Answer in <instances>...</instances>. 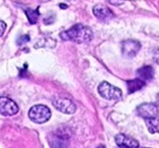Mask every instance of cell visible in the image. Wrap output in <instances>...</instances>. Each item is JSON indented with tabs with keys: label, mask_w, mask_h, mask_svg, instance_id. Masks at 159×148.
<instances>
[{
	"label": "cell",
	"mask_w": 159,
	"mask_h": 148,
	"mask_svg": "<svg viewBox=\"0 0 159 148\" xmlns=\"http://www.w3.org/2000/svg\"><path fill=\"white\" fill-rule=\"evenodd\" d=\"M116 144L118 145L119 147H129V148H136L139 146V143H138L136 140L132 139V137H129L125 134H122V133H119L117 134L116 137Z\"/></svg>",
	"instance_id": "9"
},
{
	"label": "cell",
	"mask_w": 159,
	"mask_h": 148,
	"mask_svg": "<svg viewBox=\"0 0 159 148\" xmlns=\"http://www.w3.org/2000/svg\"><path fill=\"white\" fill-rule=\"evenodd\" d=\"M93 15L101 21H108L109 19L114 18V13L111 10L103 4L93 7Z\"/></svg>",
	"instance_id": "8"
},
{
	"label": "cell",
	"mask_w": 159,
	"mask_h": 148,
	"mask_svg": "<svg viewBox=\"0 0 159 148\" xmlns=\"http://www.w3.org/2000/svg\"><path fill=\"white\" fill-rule=\"evenodd\" d=\"M138 113L143 119H151V117H158V106L155 104H142L138 107Z\"/></svg>",
	"instance_id": "7"
},
{
	"label": "cell",
	"mask_w": 159,
	"mask_h": 148,
	"mask_svg": "<svg viewBox=\"0 0 159 148\" xmlns=\"http://www.w3.org/2000/svg\"><path fill=\"white\" fill-rule=\"evenodd\" d=\"M25 15L28 16V19H29L30 24H36L38 17H39L38 10H25Z\"/></svg>",
	"instance_id": "13"
},
{
	"label": "cell",
	"mask_w": 159,
	"mask_h": 148,
	"mask_svg": "<svg viewBox=\"0 0 159 148\" xmlns=\"http://www.w3.org/2000/svg\"><path fill=\"white\" fill-rule=\"evenodd\" d=\"M147 126L151 133H156L158 132V117H151L147 119Z\"/></svg>",
	"instance_id": "12"
},
{
	"label": "cell",
	"mask_w": 159,
	"mask_h": 148,
	"mask_svg": "<svg viewBox=\"0 0 159 148\" xmlns=\"http://www.w3.org/2000/svg\"><path fill=\"white\" fill-rule=\"evenodd\" d=\"M53 106L58 111L66 114H72L76 110V106L71 99L66 98H55L52 102Z\"/></svg>",
	"instance_id": "4"
},
{
	"label": "cell",
	"mask_w": 159,
	"mask_h": 148,
	"mask_svg": "<svg viewBox=\"0 0 159 148\" xmlns=\"http://www.w3.org/2000/svg\"><path fill=\"white\" fill-rule=\"evenodd\" d=\"M6 29H7V24H4L3 21H1V20H0V36H2V35L4 34Z\"/></svg>",
	"instance_id": "15"
},
{
	"label": "cell",
	"mask_w": 159,
	"mask_h": 148,
	"mask_svg": "<svg viewBox=\"0 0 159 148\" xmlns=\"http://www.w3.org/2000/svg\"><path fill=\"white\" fill-rule=\"evenodd\" d=\"M29 40H30V37L28 36V35H24V36L18 38V40H17V45L22 46V45H25V43H27Z\"/></svg>",
	"instance_id": "14"
},
{
	"label": "cell",
	"mask_w": 159,
	"mask_h": 148,
	"mask_svg": "<svg viewBox=\"0 0 159 148\" xmlns=\"http://www.w3.org/2000/svg\"><path fill=\"white\" fill-rule=\"evenodd\" d=\"M18 106L13 99L0 96V114L3 116H12L18 112Z\"/></svg>",
	"instance_id": "5"
},
{
	"label": "cell",
	"mask_w": 159,
	"mask_h": 148,
	"mask_svg": "<svg viewBox=\"0 0 159 148\" xmlns=\"http://www.w3.org/2000/svg\"><path fill=\"white\" fill-rule=\"evenodd\" d=\"M126 85H127V89H129V92L134 93L136 91L142 89L143 87L145 86V83H144V81L140 80V78H136V80L127 81Z\"/></svg>",
	"instance_id": "10"
},
{
	"label": "cell",
	"mask_w": 159,
	"mask_h": 148,
	"mask_svg": "<svg viewBox=\"0 0 159 148\" xmlns=\"http://www.w3.org/2000/svg\"><path fill=\"white\" fill-rule=\"evenodd\" d=\"M29 117L32 122L36 124H43L49 121L51 117V111L45 105H35L30 109Z\"/></svg>",
	"instance_id": "2"
},
{
	"label": "cell",
	"mask_w": 159,
	"mask_h": 148,
	"mask_svg": "<svg viewBox=\"0 0 159 148\" xmlns=\"http://www.w3.org/2000/svg\"><path fill=\"white\" fill-rule=\"evenodd\" d=\"M138 76L142 81H151L154 77V69L151 66L142 67L138 70Z\"/></svg>",
	"instance_id": "11"
},
{
	"label": "cell",
	"mask_w": 159,
	"mask_h": 148,
	"mask_svg": "<svg viewBox=\"0 0 159 148\" xmlns=\"http://www.w3.org/2000/svg\"><path fill=\"white\" fill-rule=\"evenodd\" d=\"M124 0H109V2L114 6H120Z\"/></svg>",
	"instance_id": "16"
},
{
	"label": "cell",
	"mask_w": 159,
	"mask_h": 148,
	"mask_svg": "<svg viewBox=\"0 0 159 148\" xmlns=\"http://www.w3.org/2000/svg\"><path fill=\"white\" fill-rule=\"evenodd\" d=\"M98 91L102 98L108 101H119L122 98V91L117 87L110 85L107 81H103L100 84Z\"/></svg>",
	"instance_id": "3"
},
{
	"label": "cell",
	"mask_w": 159,
	"mask_h": 148,
	"mask_svg": "<svg viewBox=\"0 0 159 148\" xmlns=\"http://www.w3.org/2000/svg\"><path fill=\"white\" fill-rule=\"evenodd\" d=\"M140 48L141 45L137 40H133V39L125 40L122 43V53L125 57L132 58L137 55V53L140 51Z\"/></svg>",
	"instance_id": "6"
},
{
	"label": "cell",
	"mask_w": 159,
	"mask_h": 148,
	"mask_svg": "<svg viewBox=\"0 0 159 148\" xmlns=\"http://www.w3.org/2000/svg\"><path fill=\"white\" fill-rule=\"evenodd\" d=\"M61 38L63 40H70L76 43H84L89 41L92 38V32L88 27L78 24L67 31L61 32Z\"/></svg>",
	"instance_id": "1"
}]
</instances>
